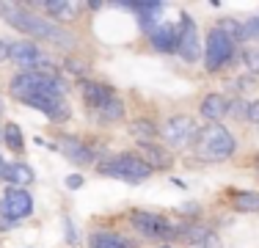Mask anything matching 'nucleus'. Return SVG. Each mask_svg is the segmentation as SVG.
I'll use <instances>...</instances> for the list:
<instances>
[{
  "label": "nucleus",
  "instance_id": "nucleus-27",
  "mask_svg": "<svg viewBox=\"0 0 259 248\" xmlns=\"http://www.w3.org/2000/svg\"><path fill=\"white\" fill-rule=\"evenodd\" d=\"M245 119H248V121H254V124H259V99L248 105V116H245Z\"/></svg>",
  "mask_w": 259,
  "mask_h": 248
},
{
  "label": "nucleus",
  "instance_id": "nucleus-13",
  "mask_svg": "<svg viewBox=\"0 0 259 248\" xmlns=\"http://www.w3.org/2000/svg\"><path fill=\"white\" fill-rule=\"evenodd\" d=\"M58 149H61V154H64L66 160H72V163H77V166H89L91 160H94L91 149L80 138H75V135H64V138L58 141Z\"/></svg>",
  "mask_w": 259,
  "mask_h": 248
},
{
  "label": "nucleus",
  "instance_id": "nucleus-20",
  "mask_svg": "<svg viewBox=\"0 0 259 248\" xmlns=\"http://www.w3.org/2000/svg\"><path fill=\"white\" fill-rule=\"evenodd\" d=\"M232 207L237 213H259V190H240V193H234Z\"/></svg>",
  "mask_w": 259,
  "mask_h": 248
},
{
  "label": "nucleus",
  "instance_id": "nucleus-9",
  "mask_svg": "<svg viewBox=\"0 0 259 248\" xmlns=\"http://www.w3.org/2000/svg\"><path fill=\"white\" fill-rule=\"evenodd\" d=\"M9 58L14 61L22 72H45L47 66H50V58H47L33 42H11Z\"/></svg>",
  "mask_w": 259,
  "mask_h": 248
},
{
  "label": "nucleus",
  "instance_id": "nucleus-30",
  "mask_svg": "<svg viewBox=\"0 0 259 248\" xmlns=\"http://www.w3.org/2000/svg\"><path fill=\"white\" fill-rule=\"evenodd\" d=\"M66 232H69V245H77V234L72 229V221H66Z\"/></svg>",
  "mask_w": 259,
  "mask_h": 248
},
{
  "label": "nucleus",
  "instance_id": "nucleus-1",
  "mask_svg": "<svg viewBox=\"0 0 259 248\" xmlns=\"http://www.w3.org/2000/svg\"><path fill=\"white\" fill-rule=\"evenodd\" d=\"M0 11H3L6 22H9L11 28H17L25 36L50 42V45L61 47V50H72L77 42L75 33H69L64 25L47 20V17H41V14H33V11H25V9H20V6H0Z\"/></svg>",
  "mask_w": 259,
  "mask_h": 248
},
{
  "label": "nucleus",
  "instance_id": "nucleus-17",
  "mask_svg": "<svg viewBox=\"0 0 259 248\" xmlns=\"http://www.w3.org/2000/svg\"><path fill=\"white\" fill-rule=\"evenodd\" d=\"M182 237L188 240V248H221V240L215 237L209 229L199 226V229H185Z\"/></svg>",
  "mask_w": 259,
  "mask_h": 248
},
{
  "label": "nucleus",
  "instance_id": "nucleus-32",
  "mask_svg": "<svg viewBox=\"0 0 259 248\" xmlns=\"http://www.w3.org/2000/svg\"><path fill=\"white\" fill-rule=\"evenodd\" d=\"M3 169H6V163H3V157H0V174H3Z\"/></svg>",
  "mask_w": 259,
  "mask_h": 248
},
{
  "label": "nucleus",
  "instance_id": "nucleus-2",
  "mask_svg": "<svg viewBox=\"0 0 259 248\" xmlns=\"http://www.w3.org/2000/svg\"><path fill=\"white\" fill-rule=\"evenodd\" d=\"M234 135L224 124H207V127L199 130L196 135V144H193V154L201 160V163H224L234 154Z\"/></svg>",
  "mask_w": 259,
  "mask_h": 248
},
{
  "label": "nucleus",
  "instance_id": "nucleus-15",
  "mask_svg": "<svg viewBox=\"0 0 259 248\" xmlns=\"http://www.w3.org/2000/svg\"><path fill=\"white\" fill-rule=\"evenodd\" d=\"M149 39H152V47L155 50L171 53V50H177V28L171 22H160L157 28L149 30Z\"/></svg>",
  "mask_w": 259,
  "mask_h": 248
},
{
  "label": "nucleus",
  "instance_id": "nucleus-28",
  "mask_svg": "<svg viewBox=\"0 0 259 248\" xmlns=\"http://www.w3.org/2000/svg\"><path fill=\"white\" fill-rule=\"evenodd\" d=\"M66 69L75 72V74H83L85 69H89V64H80V61H66Z\"/></svg>",
  "mask_w": 259,
  "mask_h": 248
},
{
  "label": "nucleus",
  "instance_id": "nucleus-7",
  "mask_svg": "<svg viewBox=\"0 0 259 248\" xmlns=\"http://www.w3.org/2000/svg\"><path fill=\"white\" fill-rule=\"evenodd\" d=\"M33 213V198L25 188H9L0 198V218L6 223H20Z\"/></svg>",
  "mask_w": 259,
  "mask_h": 248
},
{
  "label": "nucleus",
  "instance_id": "nucleus-31",
  "mask_svg": "<svg viewBox=\"0 0 259 248\" xmlns=\"http://www.w3.org/2000/svg\"><path fill=\"white\" fill-rule=\"evenodd\" d=\"M66 185H69V188H80V185H83V177H69Z\"/></svg>",
  "mask_w": 259,
  "mask_h": 248
},
{
  "label": "nucleus",
  "instance_id": "nucleus-5",
  "mask_svg": "<svg viewBox=\"0 0 259 248\" xmlns=\"http://www.w3.org/2000/svg\"><path fill=\"white\" fill-rule=\"evenodd\" d=\"M199 124L190 116H171L168 121L160 127V138L165 141L168 149H185V146H193L196 144V135H199Z\"/></svg>",
  "mask_w": 259,
  "mask_h": 248
},
{
  "label": "nucleus",
  "instance_id": "nucleus-24",
  "mask_svg": "<svg viewBox=\"0 0 259 248\" xmlns=\"http://www.w3.org/2000/svg\"><path fill=\"white\" fill-rule=\"evenodd\" d=\"M243 61L248 66V72L259 74V47H245L243 50Z\"/></svg>",
  "mask_w": 259,
  "mask_h": 248
},
{
  "label": "nucleus",
  "instance_id": "nucleus-18",
  "mask_svg": "<svg viewBox=\"0 0 259 248\" xmlns=\"http://www.w3.org/2000/svg\"><path fill=\"white\" fill-rule=\"evenodd\" d=\"M0 177H3L6 182H11V188H28V185L33 182V171H30L25 163H11V166H6Z\"/></svg>",
  "mask_w": 259,
  "mask_h": 248
},
{
  "label": "nucleus",
  "instance_id": "nucleus-33",
  "mask_svg": "<svg viewBox=\"0 0 259 248\" xmlns=\"http://www.w3.org/2000/svg\"><path fill=\"white\" fill-rule=\"evenodd\" d=\"M165 248H168V245H165Z\"/></svg>",
  "mask_w": 259,
  "mask_h": 248
},
{
  "label": "nucleus",
  "instance_id": "nucleus-12",
  "mask_svg": "<svg viewBox=\"0 0 259 248\" xmlns=\"http://www.w3.org/2000/svg\"><path fill=\"white\" fill-rule=\"evenodd\" d=\"M80 94H83V102L89 105V108H94V110H100L108 99L116 97L110 86L97 83V80H83V83H80Z\"/></svg>",
  "mask_w": 259,
  "mask_h": 248
},
{
  "label": "nucleus",
  "instance_id": "nucleus-19",
  "mask_svg": "<svg viewBox=\"0 0 259 248\" xmlns=\"http://www.w3.org/2000/svg\"><path fill=\"white\" fill-rule=\"evenodd\" d=\"M130 135H133L138 144H152L160 135V130L155 127V121H149V119H135L130 124Z\"/></svg>",
  "mask_w": 259,
  "mask_h": 248
},
{
  "label": "nucleus",
  "instance_id": "nucleus-6",
  "mask_svg": "<svg viewBox=\"0 0 259 248\" xmlns=\"http://www.w3.org/2000/svg\"><path fill=\"white\" fill-rule=\"evenodd\" d=\"M234 58V39L226 36L221 28H212L207 33V45H204V66L207 72H218Z\"/></svg>",
  "mask_w": 259,
  "mask_h": 248
},
{
  "label": "nucleus",
  "instance_id": "nucleus-10",
  "mask_svg": "<svg viewBox=\"0 0 259 248\" xmlns=\"http://www.w3.org/2000/svg\"><path fill=\"white\" fill-rule=\"evenodd\" d=\"M180 58L190 61L193 64L196 58H199L201 53V45H199V28H196V22L190 20V17H182L180 28H177V50H174Z\"/></svg>",
  "mask_w": 259,
  "mask_h": 248
},
{
  "label": "nucleus",
  "instance_id": "nucleus-25",
  "mask_svg": "<svg viewBox=\"0 0 259 248\" xmlns=\"http://www.w3.org/2000/svg\"><path fill=\"white\" fill-rule=\"evenodd\" d=\"M240 39H256L259 42V17L243 22V28H240Z\"/></svg>",
  "mask_w": 259,
  "mask_h": 248
},
{
  "label": "nucleus",
  "instance_id": "nucleus-23",
  "mask_svg": "<svg viewBox=\"0 0 259 248\" xmlns=\"http://www.w3.org/2000/svg\"><path fill=\"white\" fill-rule=\"evenodd\" d=\"M3 141H6V146L11 149V152H22V130L17 127V124H6L3 127Z\"/></svg>",
  "mask_w": 259,
  "mask_h": 248
},
{
  "label": "nucleus",
  "instance_id": "nucleus-14",
  "mask_svg": "<svg viewBox=\"0 0 259 248\" xmlns=\"http://www.w3.org/2000/svg\"><path fill=\"white\" fill-rule=\"evenodd\" d=\"M199 113H201V119H207L209 124H221L224 116H229V99L224 94H207L201 99Z\"/></svg>",
  "mask_w": 259,
  "mask_h": 248
},
{
  "label": "nucleus",
  "instance_id": "nucleus-11",
  "mask_svg": "<svg viewBox=\"0 0 259 248\" xmlns=\"http://www.w3.org/2000/svg\"><path fill=\"white\" fill-rule=\"evenodd\" d=\"M138 157L144 160L146 166H149L152 171H165L171 169V163H174V152H168V146H160V144H138Z\"/></svg>",
  "mask_w": 259,
  "mask_h": 248
},
{
  "label": "nucleus",
  "instance_id": "nucleus-4",
  "mask_svg": "<svg viewBox=\"0 0 259 248\" xmlns=\"http://www.w3.org/2000/svg\"><path fill=\"white\" fill-rule=\"evenodd\" d=\"M100 171L105 177H116V179H124V182H133V185L152 177V169L138 154H116V157L105 160L100 166Z\"/></svg>",
  "mask_w": 259,
  "mask_h": 248
},
{
  "label": "nucleus",
  "instance_id": "nucleus-29",
  "mask_svg": "<svg viewBox=\"0 0 259 248\" xmlns=\"http://www.w3.org/2000/svg\"><path fill=\"white\" fill-rule=\"evenodd\" d=\"M9 50H11V42L0 39V64H3V61H9Z\"/></svg>",
  "mask_w": 259,
  "mask_h": 248
},
{
  "label": "nucleus",
  "instance_id": "nucleus-22",
  "mask_svg": "<svg viewBox=\"0 0 259 248\" xmlns=\"http://www.w3.org/2000/svg\"><path fill=\"white\" fill-rule=\"evenodd\" d=\"M97 113H100L102 121H119V119H124V105H121L119 97H113V99H108Z\"/></svg>",
  "mask_w": 259,
  "mask_h": 248
},
{
  "label": "nucleus",
  "instance_id": "nucleus-26",
  "mask_svg": "<svg viewBox=\"0 0 259 248\" xmlns=\"http://www.w3.org/2000/svg\"><path fill=\"white\" fill-rule=\"evenodd\" d=\"M229 116H234V119H245V116H248V102H245V99H234V102H229Z\"/></svg>",
  "mask_w": 259,
  "mask_h": 248
},
{
  "label": "nucleus",
  "instance_id": "nucleus-3",
  "mask_svg": "<svg viewBox=\"0 0 259 248\" xmlns=\"http://www.w3.org/2000/svg\"><path fill=\"white\" fill-rule=\"evenodd\" d=\"M66 83L55 72H20L11 80V94L17 99H30V97H64Z\"/></svg>",
  "mask_w": 259,
  "mask_h": 248
},
{
  "label": "nucleus",
  "instance_id": "nucleus-8",
  "mask_svg": "<svg viewBox=\"0 0 259 248\" xmlns=\"http://www.w3.org/2000/svg\"><path fill=\"white\" fill-rule=\"evenodd\" d=\"M133 226L149 240H171L185 232V229H177L174 223H168L163 215H152V213H133Z\"/></svg>",
  "mask_w": 259,
  "mask_h": 248
},
{
  "label": "nucleus",
  "instance_id": "nucleus-21",
  "mask_svg": "<svg viewBox=\"0 0 259 248\" xmlns=\"http://www.w3.org/2000/svg\"><path fill=\"white\" fill-rule=\"evenodd\" d=\"M91 248H130V243L124 237H119V234L113 232H94L89 240Z\"/></svg>",
  "mask_w": 259,
  "mask_h": 248
},
{
  "label": "nucleus",
  "instance_id": "nucleus-16",
  "mask_svg": "<svg viewBox=\"0 0 259 248\" xmlns=\"http://www.w3.org/2000/svg\"><path fill=\"white\" fill-rule=\"evenodd\" d=\"M41 9L50 14V20H64V22H72L77 17V3H69V0H45Z\"/></svg>",
  "mask_w": 259,
  "mask_h": 248
}]
</instances>
